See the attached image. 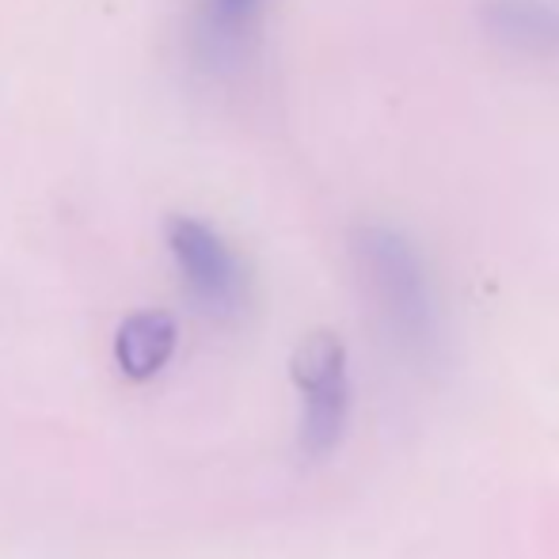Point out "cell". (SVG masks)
Returning a JSON list of instances; mask_svg holds the SVG:
<instances>
[{
    "instance_id": "6da1fadb",
    "label": "cell",
    "mask_w": 559,
    "mask_h": 559,
    "mask_svg": "<svg viewBox=\"0 0 559 559\" xmlns=\"http://www.w3.org/2000/svg\"><path fill=\"white\" fill-rule=\"evenodd\" d=\"M354 259H358L369 297L377 301L392 332L412 346L430 343L438 328V312L415 243L389 225H361L354 233Z\"/></svg>"
},
{
    "instance_id": "277c9868",
    "label": "cell",
    "mask_w": 559,
    "mask_h": 559,
    "mask_svg": "<svg viewBox=\"0 0 559 559\" xmlns=\"http://www.w3.org/2000/svg\"><path fill=\"white\" fill-rule=\"evenodd\" d=\"M263 0H199L194 12V53L202 66L228 69L243 58Z\"/></svg>"
},
{
    "instance_id": "7a4b0ae2",
    "label": "cell",
    "mask_w": 559,
    "mask_h": 559,
    "mask_svg": "<svg viewBox=\"0 0 559 559\" xmlns=\"http://www.w3.org/2000/svg\"><path fill=\"white\" fill-rule=\"evenodd\" d=\"M301 392V449L309 456H328L338 445L350 415V373L346 346L335 332H312L297 343L289 361Z\"/></svg>"
},
{
    "instance_id": "5b68a950",
    "label": "cell",
    "mask_w": 559,
    "mask_h": 559,
    "mask_svg": "<svg viewBox=\"0 0 559 559\" xmlns=\"http://www.w3.org/2000/svg\"><path fill=\"white\" fill-rule=\"evenodd\" d=\"M179 343V324L171 312L141 309L126 317L115 332V361L130 381H153L171 361Z\"/></svg>"
},
{
    "instance_id": "3957f363",
    "label": "cell",
    "mask_w": 559,
    "mask_h": 559,
    "mask_svg": "<svg viewBox=\"0 0 559 559\" xmlns=\"http://www.w3.org/2000/svg\"><path fill=\"white\" fill-rule=\"evenodd\" d=\"M168 251L191 301L214 320H236L248 305V271L217 228L199 217H168Z\"/></svg>"
},
{
    "instance_id": "8992f818",
    "label": "cell",
    "mask_w": 559,
    "mask_h": 559,
    "mask_svg": "<svg viewBox=\"0 0 559 559\" xmlns=\"http://www.w3.org/2000/svg\"><path fill=\"white\" fill-rule=\"evenodd\" d=\"M484 27L525 50H559V0H487Z\"/></svg>"
}]
</instances>
